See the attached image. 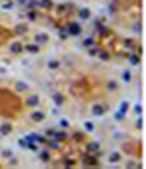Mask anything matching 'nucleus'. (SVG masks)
<instances>
[{"mask_svg": "<svg viewBox=\"0 0 146 169\" xmlns=\"http://www.w3.org/2000/svg\"><path fill=\"white\" fill-rule=\"evenodd\" d=\"M92 114L93 117H101V115H104V108L101 106L99 104H95L92 106Z\"/></svg>", "mask_w": 146, "mask_h": 169, "instance_id": "2", "label": "nucleus"}, {"mask_svg": "<svg viewBox=\"0 0 146 169\" xmlns=\"http://www.w3.org/2000/svg\"><path fill=\"white\" fill-rule=\"evenodd\" d=\"M66 133L64 131H60V133H54V139L57 140V141H63V140H66Z\"/></svg>", "mask_w": 146, "mask_h": 169, "instance_id": "9", "label": "nucleus"}, {"mask_svg": "<svg viewBox=\"0 0 146 169\" xmlns=\"http://www.w3.org/2000/svg\"><path fill=\"white\" fill-rule=\"evenodd\" d=\"M10 163H12V165H16V163H18V160H16V159H12V160H10Z\"/></svg>", "mask_w": 146, "mask_h": 169, "instance_id": "38", "label": "nucleus"}, {"mask_svg": "<svg viewBox=\"0 0 146 169\" xmlns=\"http://www.w3.org/2000/svg\"><path fill=\"white\" fill-rule=\"evenodd\" d=\"M29 86L26 83H23V82H18L16 83V90L18 92H25V90H28Z\"/></svg>", "mask_w": 146, "mask_h": 169, "instance_id": "5", "label": "nucleus"}, {"mask_svg": "<svg viewBox=\"0 0 146 169\" xmlns=\"http://www.w3.org/2000/svg\"><path fill=\"white\" fill-rule=\"evenodd\" d=\"M118 160H120V155H118L117 152H114V153H111L110 155V162L116 163V162H118Z\"/></svg>", "mask_w": 146, "mask_h": 169, "instance_id": "14", "label": "nucleus"}, {"mask_svg": "<svg viewBox=\"0 0 146 169\" xmlns=\"http://www.w3.org/2000/svg\"><path fill=\"white\" fill-rule=\"evenodd\" d=\"M3 7H5V9H9V7H12V3H5Z\"/></svg>", "mask_w": 146, "mask_h": 169, "instance_id": "33", "label": "nucleus"}, {"mask_svg": "<svg viewBox=\"0 0 146 169\" xmlns=\"http://www.w3.org/2000/svg\"><path fill=\"white\" fill-rule=\"evenodd\" d=\"M86 163L88 165H96V159L95 157H86Z\"/></svg>", "mask_w": 146, "mask_h": 169, "instance_id": "23", "label": "nucleus"}, {"mask_svg": "<svg viewBox=\"0 0 146 169\" xmlns=\"http://www.w3.org/2000/svg\"><path fill=\"white\" fill-rule=\"evenodd\" d=\"M89 52H91V55H95V54H96V50H91Z\"/></svg>", "mask_w": 146, "mask_h": 169, "instance_id": "39", "label": "nucleus"}, {"mask_svg": "<svg viewBox=\"0 0 146 169\" xmlns=\"http://www.w3.org/2000/svg\"><path fill=\"white\" fill-rule=\"evenodd\" d=\"M38 102H40V98H38L37 95H31V96L26 99V104H28L29 106H35V105H38Z\"/></svg>", "mask_w": 146, "mask_h": 169, "instance_id": "3", "label": "nucleus"}, {"mask_svg": "<svg viewBox=\"0 0 146 169\" xmlns=\"http://www.w3.org/2000/svg\"><path fill=\"white\" fill-rule=\"evenodd\" d=\"M25 2H26V0H19V3H22V5L25 3Z\"/></svg>", "mask_w": 146, "mask_h": 169, "instance_id": "40", "label": "nucleus"}, {"mask_svg": "<svg viewBox=\"0 0 146 169\" xmlns=\"http://www.w3.org/2000/svg\"><path fill=\"white\" fill-rule=\"evenodd\" d=\"M137 128H142V118L137 120Z\"/></svg>", "mask_w": 146, "mask_h": 169, "instance_id": "35", "label": "nucleus"}, {"mask_svg": "<svg viewBox=\"0 0 146 169\" xmlns=\"http://www.w3.org/2000/svg\"><path fill=\"white\" fill-rule=\"evenodd\" d=\"M21 50H22L21 44H13V45L10 47V51H12V52H19Z\"/></svg>", "mask_w": 146, "mask_h": 169, "instance_id": "18", "label": "nucleus"}, {"mask_svg": "<svg viewBox=\"0 0 146 169\" xmlns=\"http://www.w3.org/2000/svg\"><path fill=\"white\" fill-rule=\"evenodd\" d=\"M86 150L88 152H98L99 150V143H95V141L89 143V144L86 146Z\"/></svg>", "mask_w": 146, "mask_h": 169, "instance_id": "6", "label": "nucleus"}, {"mask_svg": "<svg viewBox=\"0 0 146 169\" xmlns=\"http://www.w3.org/2000/svg\"><path fill=\"white\" fill-rule=\"evenodd\" d=\"M2 155H3L5 157H10V156H12V152H10V150H5L3 153H2Z\"/></svg>", "mask_w": 146, "mask_h": 169, "instance_id": "31", "label": "nucleus"}, {"mask_svg": "<svg viewBox=\"0 0 146 169\" xmlns=\"http://www.w3.org/2000/svg\"><path fill=\"white\" fill-rule=\"evenodd\" d=\"M85 128H86L88 131H92V130H93V124L91 121H86V122H85Z\"/></svg>", "mask_w": 146, "mask_h": 169, "instance_id": "21", "label": "nucleus"}, {"mask_svg": "<svg viewBox=\"0 0 146 169\" xmlns=\"http://www.w3.org/2000/svg\"><path fill=\"white\" fill-rule=\"evenodd\" d=\"M116 118L117 120H123V118H124V114H123L121 111H118V112L116 114Z\"/></svg>", "mask_w": 146, "mask_h": 169, "instance_id": "29", "label": "nucleus"}, {"mask_svg": "<svg viewBox=\"0 0 146 169\" xmlns=\"http://www.w3.org/2000/svg\"><path fill=\"white\" fill-rule=\"evenodd\" d=\"M47 134H48V136H51V134L54 136V131H53V130H48V131H47Z\"/></svg>", "mask_w": 146, "mask_h": 169, "instance_id": "37", "label": "nucleus"}, {"mask_svg": "<svg viewBox=\"0 0 146 169\" xmlns=\"http://www.w3.org/2000/svg\"><path fill=\"white\" fill-rule=\"evenodd\" d=\"M98 55H99L101 60H108V57H110V55H108V52H98Z\"/></svg>", "mask_w": 146, "mask_h": 169, "instance_id": "25", "label": "nucleus"}, {"mask_svg": "<svg viewBox=\"0 0 146 169\" xmlns=\"http://www.w3.org/2000/svg\"><path fill=\"white\" fill-rule=\"evenodd\" d=\"M61 125H63V127H67V125H69V121H66V120H61Z\"/></svg>", "mask_w": 146, "mask_h": 169, "instance_id": "32", "label": "nucleus"}, {"mask_svg": "<svg viewBox=\"0 0 146 169\" xmlns=\"http://www.w3.org/2000/svg\"><path fill=\"white\" fill-rule=\"evenodd\" d=\"M126 47H132V40H126Z\"/></svg>", "mask_w": 146, "mask_h": 169, "instance_id": "34", "label": "nucleus"}, {"mask_svg": "<svg viewBox=\"0 0 146 169\" xmlns=\"http://www.w3.org/2000/svg\"><path fill=\"white\" fill-rule=\"evenodd\" d=\"M35 40L38 41V42H47V41H48V36H47L45 34H41V35H37Z\"/></svg>", "mask_w": 146, "mask_h": 169, "instance_id": "15", "label": "nucleus"}, {"mask_svg": "<svg viewBox=\"0 0 146 169\" xmlns=\"http://www.w3.org/2000/svg\"><path fill=\"white\" fill-rule=\"evenodd\" d=\"M130 63H132V64H137V63H139V57H137V55H132V57H130Z\"/></svg>", "mask_w": 146, "mask_h": 169, "instance_id": "26", "label": "nucleus"}, {"mask_svg": "<svg viewBox=\"0 0 146 169\" xmlns=\"http://www.w3.org/2000/svg\"><path fill=\"white\" fill-rule=\"evenodd\" d=\"M79 16H80V19H88V17L91 16L89 9H80V10H79Z\"/></svg>", "mask_w": 146, "mask_h": 169, "instance_id": "8", "label": "nucleus"}, {"mask_svg": "<svg viewBox=\"0 0 146 169\" xmlns=\"http://www.w3.org/2000/svg\"><path fill=\"white\" fill-rule=\"evenodd\" d=\"M28 16H29V19H34L35 15H34V13H28Z\"/></svg>", "mask_w": 146, "mask_h": 169, "instance_id": "36", "label": "nucleus"}, {"mask_svg": "<svg viewBox=\"0 0 146 169\" xmlns=\"http://www.w3.org/2000/svg\"><path fill=\"white\" fill-rule=\"evenodd\" d=\"M40 5H41V7H44V9H50V7H53V2L51 0H41Z\"/></svg>", "mask_w": 146, "mask_h": 169, "instance_id": "12", "label": "nucleus"}, {"mask_svg": "<svg viewBox=\"0 0 146 169\" xmlns=\"http://www.w3.org/2000/svg\"><path fill=\"white\" fill-rule=\"evenodd\" d=\"M48 146H50V147H53V149H57L58 147V144H57V141H48Z\"/></svg>", "mask_w": 146, "mask_h": 169, "instance_id": "28", "label": "nucleus"}, {"mask_svg": "<svg viewBox=\"0 0 146 169\" xmlns=\"http://www.w3.org/2000/svg\"><path fill=\"white\" fill-rule=\"evenodd\" d=\"M123 77H124V80H126V82H130V73H128L127 70H126V71H123Z\"/></svg>", "mask_w": 146, "mask_h": 169, "instance_id": "27", "label": "nucleus"}, {"mask_svg": "<svg viewBox=\"0 0 146 169\" xmlns=\"http://www.w3.org/2000/svg\"><path fill=\"white\" fill-rule=\"evenodd\" d=\"M80 25H79V23H70L69 25V34L70 35H79L80 34Z\"/></svg>", "mask_w": 146, "mask_h": 169, "instance_id": "1", "label": "nucleus"}, {"mask_svg": "<svg viewBox=\"0 0 146 169\" xmlns=\"http://www.w3.org/2000/svg\"><path fill=\"white\" fill-rule=\"evenodd\" d=\"M32 136V139L35 140V141H38V143H44L45 141V139L42 137V136H38V134H31Z\"/></svg>", "mask_w": 146, "mask_h": 169, "instance_id": "16", "label": "nucleus"}, {"mask_svg": "<svg viewBox=\"0 0 146 169\" xmlns=\"http://www.w3.org/2000/svg\"><path fill=\"white\" fill-rule=\"evenodd\" d=\"M108 89H110V90H116V89H117V83L114 80L108 82Z\"/></svg>", "mask_w": 146, "mask_h": 169, "instance_id": "19", "label": "nucleus"}, {"mask_svg": "<svg viewBox=\"0 0 146 169\" xmlns=\"http://www.w3.org/2000/svg\"><path fill=\"white\" fill-rule=\"evenodd\" d=\"M58 66H60V63H58L57 60H51V61L48 63V67H50V69H58Z\"/></svg>", "mask_w": 146, "mask_h": 169, "instance_id": "17", "label": "nucleus"}, {"mask_svg": "<svg viewBox=\"0 0 146 169\" xmlns=\"http://www.w3.org/2000/svg\"><path fill=\"white\" fill-rule=\"evenodd\" d=\"M29 52H38L40 51V45H37V44H31V45H26L25 47Z\"/></svg>", "mask_w": 146, "mask_h": 169, "instance_id": "10", "label": "nucleus"}, {"mask_svg": "<svg viewBox=\"0 0 146 169\" xmlns=\"http://www.w3.org/2000/svg\"><path fill=\"white\" fill-rule=\"evenodd\" d=\"M134 111H136V114H142V106H140V105H136V106H134Z\"/></svg>", "mask_w": 146, "mask_h": 169, "instance_id": "30", "label": "nucleus"}, {"mask_svg": "<svg viewBox=\"0 0 146 169\" xmlns=\"http://www.w3.org/2000/svg\"><path fill=\"white\" fill-rule=\"evenodd\" d=\"M10 131H12V127L9 125V124H5V125L0 127V133L2 134H9Z\"/></svg>", "mask_w": 146, "mask_h": 169, "instance_id": "13", "label": "nucleus"}, {"mask_svg": "<svg viewBox=\"0 0 146 169\" xmlns=\"http://www.w3.org/2000/svg\"><path fill=\"white\" fill-rule=\"evenodd\" d=\"M16 32L19 35L26 34V32H28V26H26V25H23V23H21V25H18V26H16Z\"/></svg>", "mask_w": 146, "mask_h": 169, "instance_id": "7", "label": "nucleus"}, {"mask_svg": "<svg viewBox=\"0 0 146 169\" xmlns=\"http://www.w3.org/2000/svg\"><path fill=\"white\" fill-rule=\"evenodd\" d=\"M41 159H42L44 162H48V159H50L48 153H47V152H41Z\"/></svg>", "mask_w": 146, "mask_h": 169, "instance_id": "22", "label": "nucleus"}, {"mask_svg": "<svg viewBox=\"0 0 146 169\" xmlns=\"http://www.w3.org/2000/svg\"><path fill=\"white\" fill-rule=\"evenodd\" d=\"M127 108H128L127 102H123V104H121V106H120V111H121L123 114H126V111H127Z\"/></svg>", "mask_w": 146, "mask_h": 169, "instance_id": "24", "label": "nucleus"}, {"mask_svg": "<svg viewBox=\"0 0 146 169\" xmlns=\"http://www.w3.org/2000/svg\"><path fill=\"white\" fill-rule=\"evenodd\" d=\"M44 114H42V112H41V111H37V112H34V114H32V115H31V118H32V120H34V121H42V120H44Z\"/></svg>", "mask_w": 146, "mask_h": 169, "instance_id": "4", "label": "nucleus"}, {"mask_svg": "<svg viewBox=\"0 0 146 169\" xmlns=\"http://www.w3.org/2000/svg\"><path fill=\"white\" fill-rule=\"evenodd\" d=\"M92 44H93V40H92V38H88V40L83 41V45L88 47V48H89V47H92Z\"/></svg>", "mask_w": 146, "mask_h": 169, "instance_id": "20", "label": "nucleus"}, {"mask_svg": "<svg viewBox=\"0 0 146 169\" xmlns=\"http://www.w3.org/2000/svg\"><path fill=\"white\" fill-rule=\"evenodd\" d=\"M53 99H54V101H56V105H61L63 104V96H61V95H60V93H54V95H53Z\"/></svg>", "mask_w": 146, "mask_h": 169, "instance_id": "11", "label": "nucleus"}]
</instances>
